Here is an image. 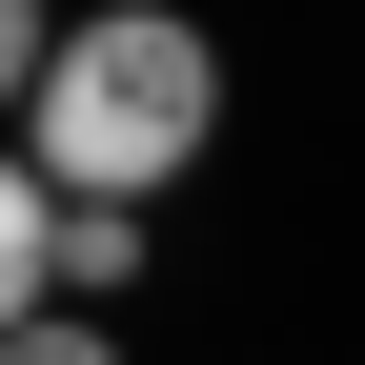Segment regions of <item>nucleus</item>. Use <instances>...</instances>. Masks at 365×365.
<instances>
[{"mask_svg": "<svg viewBox=\"0 0 365 365\" xmlns=\"http://www.w3.org/2000/svg\"><path fill=\"white\" fill-rule=\"evenodd\" d=\"M203 143H223V41L203 21H163V0L61 21V61H41V102H21V163L61 182V203H163Z\"/></svg>", "mask_w": 365, "mask_h": 365, "instance_id": "1", "label": "nucleus"}, {"mask_svg": "<svg viewBox=\"0 0 365 365\" xmlns=\"http://www.w3.org/2000/svg\"><path fill=\"white\" fill-rule=\"evenodd\" d=\"M41 304H61V182H41V163H0V345H21Z\"/></svg>", "mask_w": 365, "mask_h": 365, "instance_id": "2", "label": "nucleus"}, {"mask_svg": "<svg viewBox=\"0 0 365 365\" xmlns=\"http://www.w3.org/2000/svg\"><path fill=\"white\" fill-rule=\"evenodd\" d=\"M61 284H81V304L143 284V203H61Z\"/></svg>", "mask_w": 365, "mask_h": 365, "instance_id": "3", "label": "nucleus"}, {"mask_svg": "<svg viewBox=\"0 0 365 365\" xmlns=\"http://www.w3.org/2000/svg\"><path fill=\"white\" fill-rule=\"evenodd\" d=\"M41 61H61V21H41V0H0V102H41Z\"/></svg>", "mask_w": 365, "mask_h": 365, "instance_id": "4", "label": "nucleus"}, {"mask_svg": "<svg viewBox=\"0 0 365 365\" xmlns=\"http://www.w3.org/2000/svg\"><path fill=\"white\" fill-rule=\"evenodd\" d=\"M0 365H122V345H102V325H61V304H41V325L0 345Z\"/></svg>", "mask_w": 365, "mask_h": 365, "instance_id": "5", "label": "nucleus"}]
</instances>
